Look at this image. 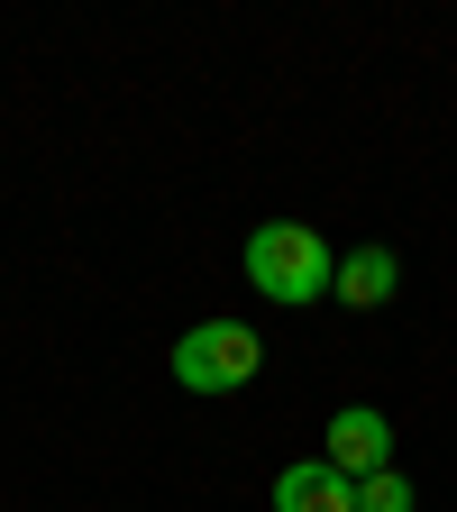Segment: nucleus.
Returning <instances> with one entry per match:
<instances>
[{
    "mask_svg": "<svg viewBox=\"0 0 457 512\" xmlns=\"http://www.w3.org/2000/svg\"><path fill=\"white\" fill-rule=\"evenodd\" d=\"M247 284L266 302H320L339 284V256L311 220H266V229H247Z\"/></svg>",
    "mask_w": 457,
    "mask_h": 512,
    "instance_id": "nucleus-1",
    "label": "nucleus"
},
{
    "mask_svg": "<svg viewBox=\"0 0 457 512\" xmlns=\"http://www.w3.org/2000/svg\"><path fill=\"white\" fill-rule=\"evenodd\" d=\"M174 384L183 394H238V384H256V366H266V339L247 330V320H202V330L174 339Z\"/></svg>",
    "mask_w": 457,
    "mask_h": 512,
    "instance_id": "nucleus-2",
    "label": "nucleus"
},
{
    "mask_svg": "<svg viewBox=\"0 0 457 512\" xmlns=\"http://www.w3.org/2000/svg\"><path fill=\"white\" fill-rule=\"evenodd\" d=\"M348 485H366V476H384L394 467V430H384V412H366V403H348L339 421H330V448H320Z\"/></svg>",
    "mask_w": 457,
    "mask_h": 512,
    "instance_id": "nucleus-3",
    "label": "nucleus"
},
{
    "mask_svg": "<svg viewBox=\"0 0 457 512\" xmlns=\"http://www.w3.org/2000/svg\"><path fill=\"white\" fill-rule=\"evenodd\" d=\"M275 512H357V485L330 458H302V467L275 476Z\"/></svg>",
    "mask_w": 457,
    "mask_h": 512,
    "instance_id": "nucleus-4",
    "label": "nucleus"
},
{
    "mask_svg": "<svg viewBox=\"0 0 457 512\" xmlns=\"http://www.w3.org/2000/svg\"><path fill=\"white\" fill-rule=\"evenodd\" d=\"M394 284H403L394 247H348V256H339V284H330V302H348V311H384V302H394Z\"/></svg>",
    "mask_w": 457,
    "mask_h": 512,
    "instance_id": "nucleus-5",
    "label": "nucleus"
},
{
    "mask_svg": "<svg viewBox=\"0 0 457 512\" xmlns=\"http://www.w3.org/2000/svg\"><path fill=\"white\" fill-rule=\"evenodd\" d=\"M357 512H412V476H403V467L366 476V485H357Z\"/></svg>",
    "mask_w": 457,
    "mask_h": 512,
    "instance_id": "nucleus-6",
    "label": "nucleus"
}]
</instances>
